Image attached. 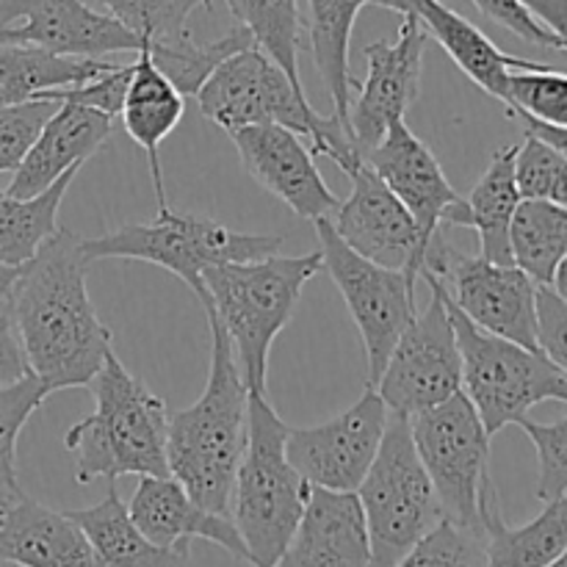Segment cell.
<instances>
[{
	"instance_id": "4fadbf2b",
	"label": "cell",
	"mask_w": 567,
	"mask_h": 567,
	"mask_svg": "<svg viewBox=\"0 0 567 567\" xmlns=\"http://www.w3.org/2000/svg\"><path fill=\"white\" fill-rule=\"evenodd\" d=\"M419 277L430 286V305L402 332L374 385L388 410L408 419L463 388V358L443 288L430 271Z\"/></svg>"
},
{
	"instance_id": "8fae6325",
	"label": "cell",
	"mask_w": 567,
	"mask_h": 567,
	"mask_svg": "<svg viewBox=\"0 0 567 567\" xmlns=\"http://www.w3.org/2000/svg\"><path fill=\"white\" fill-rule=\"evenodd\" d=\"M421 271L437 277L454 308L480 330L526 349L537 347V282L515 264H493L465 255L437 230L430 238ZM419 271V275H421Z\"/></svg>"
},
{
	"instance_id": "d4e9b609",
	"label": "cell",
	"mask_w": 567,
	"mask_h": 567,
	"mask_svg": "<svg viewBox=\"0 0 567 567\" xmlns=\"http://www.w3.org/2000/svg\"><path fill=\"white\" fill-rule=\"evenodd\" d=\"M419 20L424 22L426 31L437 39L443 50L452 55L454 64L471 78L480 89L493 94L504 103L507 94L509 72L515 70H543L540 61L515 59V55L498 50L480 28L454 9H449L441 0H421Z\"/></svg>"
},
{
	"instance_id": "f5cc1de1",
	"label": "cell",
	"mask_w": 567,
	"mask_h": 567,
	"mask_svg": "<svg viewBox=\"0 0 567 567\" xmlns=\"http://www.w3.org/2000/svg\"><path fill=\"white\" fill-rule=\"evenodd\" d=\"M557 565H563V567H567V548H565V551H563V557H559V559H557Z\"/></svg>"
},
{
	"instance_id": "484cf974",
	"label": "cell",
	"mask_w": 567,
	"mask_h": 567,
	"mask_svg": "<svg viewBox=\"0 0 567 567\" xmlns=\"http://www.w3.org/2000/svg\"><path fill=\"white\" fill-rule=\"evenodd\" d=\"M72 520L86 537L97 565H131V567H169L188 565L192 551L188 546L181 548H161L150 543L131 518V509L116 493L114 482L109 487V496L100 504L86 509H70Z\"/></svg>"
},
{
	"instance_id": "f546056e",
	"label": "cell",
	"mask_w": 567,
	"mask_h": 567,
	"mask_svg": "<svg viewBox=\"0 0 567 567\" xmlns=\"http://www.w3.org/2000/svg\"><path fill=\"white\" fill-rule=\"evenodd\" d=\"M515 153L518 144L496 150L491 166L468 197V227L480 233L482 258L493 264H513L509 227H513L515 208L524 199L515 183Z\"/></svg>"
},
{
	"instance_id": "cb8c5ba5",
	"label": "cell",
	"mask_w": 567,
	"mask_h": 567,
	"mask_svg": "<svg viewBox=\"0 0 567 567\" xmlns=\"http://www.w3.org/2000/svg\"><path fill=\"white\" fill-rule=\"evenodd\" d=\"M183 111H186V97L155 66L147 48L142 44V50L136 53V61H133L131 81H127L125 100H122L120 109V120L127 136L147 153L158 208H166L164 172H161V144L181 125Z\"/></svg>"
},
{
	"instance_id": "7bdbcfd3",
	"label": "cell",
	"mask_w": 567,
	"mask_h": 567,
	"mask_svg": "<svg viewBox=\"0 0 567 567\" xmlns=\"http://www.w3.org/2000/svg\"><path fill=\"white\" fill-rule=\"evenodd\" d=\"M131 70H133V61L131 64H122V66L114 64L111 70L100 72L97 78L81 83V86L59 89V92L44 94V97L75 100V103L92 105V109L105 111V114L114 116L116 120V116H120V109H122V100H125L127 81H131Z\"/></svg>"
},
{
	"instance_id": "60d3db41",
	"label": "cell",
	"mask_w": 567,
	"mask_h": 567,
	"mask_svg": "<svg viewBox=\"0 0 567 567\" xmlns=\"http://www.w3.org/2000/svg\"><path fill=\"white\" fill-rule=\"evenodd\" d=\"M518 426L537 449V463H540L537 498L551 502V498L563 496L567 491V415L554 424H537V421L524 419Z\"/></svg>"
},
{
	"instance_id": "f1b7e54d",
	"label": "cell",
	"mask_w": 567,
	"mask_h": 567,
	"mask_svg": "<svg viewBox=\"0 0 567 567\" xmlns=\"http://www.w3.org/2000/svg\"><path fill=\"white\" fill-rule=\"evenodd\" d=\"M369 3L371 0H308L310 53L332 97V114L343 122L349 116V92L358 86V78L349 70V42L360 9Z\"/></svg>"
},
{
	"instance_id": "8992f818",
	"label": "cell",
	"mask_w": 567,
	"mask_h": 567,
	"mask_svg": "<svg viewBox=\"0 0 567 567\" xmlns=\"http://www.w3.org/2000/svg\"><path fill=\"white\" fill-rule=\"evenodd\" d=\"M286 435L288 424L266 393H249L247 449L233 485L230 518L252 565H280L308 502L310 485L288 460Z\"/></svg>"
},
{
	"instance_id": "e0dca14e",
	"label": "cell",
	"mask_w": 567,
	"mask_h": 567,
	"mask_svg": "<svg viewBox=\"0 0 567 567\" xmlns=\"http://www.w3.org/2000/svg\"><path fill=\"white\" fill-rule=\"evenodd\" d=\"M365 164L413 214L424 244H430L443 225L468 227V199L454 192L432 150L404 120L388 127L382 142L365 153Z\"/></svg>"
},
{
	"instance_id": "9a60e30c",
	"label": "cell",
	"mask_w": 567,
	"mask_h": 567,
	"mask_svg": "<svg viewBox=\"0 0 567 567\" xmlns=\"http://www.w3.org/2000/svg\"><path fill=\"white\" fill-rule=\"evenodd\" d=\"M426 39H430V31L424 22L419 17H404L393 42L382 39L363 50L369 72L354 86L358 100L349 105L347 116V125L363 158L371 147L382 142L393 122L404 120L413 100L419 97Z\"/></svg>"
},
{
	"instance_id": "7c38bea8",
	"label": "cell",
	"mask_w": 567,
	"mask_h": 567,
	"mask_svg": "<svg viewBox=\"0 0 567 567\" xmlns=\"http://www.w3.org/2000/svg\"><path fill=\"white\" fill-rule=\"evenodd\" d=\"M321 244V266L341 291L365 347L369 380L377 385L393 347L415 319V280L402 269H388L354 252L336 233L330 216L313 221Z\"/></svg>"
},
{
	"instance_id": "ac0fdd59",
	"label": "cell",
	"mask_w": 567,
	"mask_h": 567,
	"mask_svg": "<svg viewBox=\"0 0 567 567\" xmlns=\"http://www.w3.org/2000/svg\"><path fill=\"white\" fill-rule=\"evenodd\" d=\"M0 25H14L22 44L78 59L138 53L144 44L138 33L86 0H0Z\"/></svg>"
},
{
	"instance_id": "74e56055",
	"label": "cell",
	"mask_w": 567,
	"mask_h": 567,
	"mask_svg": "<svg viewBox=\"0 0 567 567\" xmlns=\"http://www.w3.org/2000/svg\"><path fill=\"white\" fill-rule=\"evenodd\" d=\"M515 183L524 199H546L567 208V158L529 131L515 153Z\"/></svg>"
},
{
	"instance_id": "5b68a950",
	"label": "cell",
	"mask_w": 567,
	"mask_h": 567,
	"mask_svg": "<svg viewBox=\"0 0 567 567\" xmlns=\"http://www.w3.org/2000/svg\"><path fill=\"white\" fill-rule=\"evenodd\" d=\"M199 111L227 133L247 125H282L313 144V155H327L343 175L363 164L352 131L336 114L324 116L308 103L305 89L258 44L221 61L197 92Z\"/></svg>"
},
{
	"instance_id": "d6986e66",
	"label": "cell",
	"mask_w": 567,
	"mask_h": 567,
	"mask_svg": "<svg viewBox=\"0 0 567 567\" xmlns=\"http://www.w3.org/2000/svg\"><path fill=\"white\" fill-rule=\"evenodd\" d=\"M230 138L255 183L282 199L293 214L310 221L336 214L341 199L327 188L313 150L305 147L297 131L282 125H247L230 131Z\"/></svg>"
},
{
	"instance_id": "6da1fadb",
	"label": "cell",
	"mask_w": 567,
	"mask_h": 567,
	"mask_svg": "<svg viewBox=\"0 0 567 567\" xmlns=\"http://www.w3.org/2000/svg\"><path fill=\"white\" fill-rule=\"evenodd\" d=\"M86 269L81 236L59 227L20 266L6 293L31 374L48 393L89 385L114 349L89 299Z\"/></svg>"
},
{
	"instance_id": "7dc6e473",
	"label": "cell",
	"mask_w": 567,
	"mask_h": 567,
	"mask_svg": "<svg viewBox=\"0 0 567 567\" xmlns=\"http://www.w3.org/2000/svg\"><path fill=\"white\" fill-rule=\"evenodd\" d=\"M520 122L526 125V131L535 133V136H540L543 142H548L551 147H557L559 153L567 158V127H557V125H546V122H537L532 120V116H518Z\"/></svg>"
},
{
	"instance_id": "1f68e13d",
	"label": "cell",
	"mask_w": 567,
	"mask_h": 567,
	"mask_svg": "<svg viewBox=\"0 0 567 567\" xmlns=\"http://www.w3.org/2000/svg\"><path fill=\"white\" fill-rule=\"evenodd\" d=\"M513 264L537 286H551L567 255V208L546 199H520L509 227Z\"/></svg>"
},
{
	"instance_id": "2e32d148",
	"label": "cell",
	"mask_w": 567,
	"mask_h": 567,
	"mask_svg": "<svg viewBox=\"0 0 567 567\" xmlns=\"http://www.w3.org/2000/svg\"><path fill=\"white\" fill-rule=\"evenodd\" d=\"M349 181L352 194L336 208V221L330 219L336 233L363 258L408 271L415 280L426 244L413 214L365 161L349 172Z\"/></svg>"
},
{
	"instance_id": "db71d44e",
	"label": "cell",
	"mask_w": 567,
	"mask_h": 567,
	"mask_svg": "<svg viewBox=\"0 0 567 567\" xmlns=\"http://www.w3.org/2000/svg\"><path fill=\"white\" fill-rule=\"evenodd\" d=\"M565 53H567V44H565Z\"/></svg>"
},
{
	"instance_id": "681fc988",
	"label": "cell",
	"mask_w": 567,
	"mask_h": 567,
	"mask_svg": "<svg viewBox=\"0 0 567 567\" xmlns=\"http://www.w3.org/2000/svg\"><path fill=\"white\" fill-rule=\"evenodd\" d=\"M551 288H554V291H557L559 297H563L565 302H567V255H565V258H563V264H559L557 275H554V280H551Z\"/></svg>"
},
{
	"instance_id": "4dcf8cb0",
	"label": "cell",
	"mask_w": 567,
	"mask_h": 567,
	"mask_svg": "<svg viewBox=\"0 0 567 567\" xmlns=\"http://www.w3.org/2000/svg\"><path fill=\"white\" fill-rule=\"evenodd\" d=\"M78 169H70L33 197L0 192V266L20 269L59 230L61 203Z\"/></svg>"
},
{
	"instance_id": "3957f363",
	"label": "cell",
	"mask_w": 567,
	"mask_h": 567,
	"mask_svg": "<svg viewBox=\"0 0 567 567\" xmlns=\"http://www.w3.org/2000/svg\"><path fill=\"white\" fill-rule=\"evenodd\" d=\"M321 269V249H316L293 258L275 252L203 271V293L197 299L230 336L249 393H266L271 343L286 330L305 286Z\"/></svg>"
},
{
	"instance_id": "ab89813d",
	"label": "cell",
	"mask_w": 567,
	"mask_h": 567,
	"mask_svg": "<svg viewBox=\"0 0 567 567\" xmlns=\"http://www.w3.org/2000/svg\"><path fill=\"white\" fill-rule=\"evenodd\" d=\"M59 97H37L0 105V175L14 172L42 133L44 122L59 109Z\"/></svg>"
},
{
	"instance_id": "603a6c76",
	"label": "cell",
	"mask_w": 567,
	"mask_h": 567,
	"mask_svg": "<svg viewBox=\"0 0 567 567\" xmlns=\"http://www.w3.org/2000/svg\"><path fill=\"white\" fill-rule=\"evenodd\" d=\"M0 565L94 567L97 559L70 515L42 507L22 493L0 509Z\"/></svg>"
},
{
	"instance_id": "83f0119b",
	"label": "cell",
	"mask_w": 567,
	"mask_h": 567,
	"mask_svg": "<svg viewBox=\"0 0 567 567\" xmlns=\"http://www.w3.org/2000/svg\"><path fill=\"white\" fill-rule=\"evenodd\" d=\"M543 513L526 526H507L498 509V493L482 513L487 535V565H557L567 548V491L563 496L543 502Z\"/></svg>"
},
{
	"instance_id": "f6af8a7d",
	"label": "cell",
	"mask_w": 567,
	"mask_h": 567,
	"mask_svg": "<svg viewBox=\"0 0 567 567\" xmlns=\"http://www.w3.org/2000/svg\"><path fill=\"white\" fill-rule=\"evenodd\" d=\"M31 374L25 349H22L20 332H17L11 313H0V388L20 382L22 377Z\"/></svg>"
},
{
	"instance_id": "30bf717a",
	"label": "cell",
	"mask_w": 567,
	"mask_h": 567,
	"mask_svg": "<svg viewBox=\"0 0 567 567\" xmlns=\"http://www.w3.org/2000/svg\"><path fill=\"white\" fill-rule=\"evenodd\" d=\"M410 432L443 515L471 529H485L482 513L496 493L491 480V435L463 388L446 402L410 415Z\"/></svg>"
},
{
	"instance_id": "7a4b0ae2",
	"label": "cell",
	"mask_w": 567,
	"mask_h": 567,
	"mask_svg": "<svg viewBox=\"0 0 567 567\" xmlns=\"http://www.w3.org/2000/svg\"><path fill=\"white\" fill-rule=\"evenodd\" d=\"M210 369L205 391L192 408L169 413L166 463L194 502L230 515L233 485L247 449L249 391L238 371L230 336L208 313Z\"/></svg>"
},
{
	"instance_id": "8d00e7d4",
	"label": "cell",
	"mask_w": 567,
	"mask_h": 567,
	"mask_svg": "<svg viewBox=\"0 0 567 567\" xmlns=\"http://www.w3.org/2000/svg\"><path fill=\"white\" fill-rule=\"evenodd\" d=\"M504 105L513 116H532L546 125L567 127V75L551 66L509 72Z\"/></svg>"
},
{
	"instance_id": "f907efd6",
	"label": "cell",
	"mask_w": 567,
	"mask_h": 567,
	"mask_svg": "<svg viewBox=\"0 0 567 567\" xmlns=\"http://www.w3.org/2000/svg\"><path fill=\"white\" fill-rule=\"evenodd\" d=\"M17 271H20L17 266H0V299L9 293V288H11V282H14Z\"/></svg>"
},
{
	"instance_id": "ba28073f",
	"label": "cell",
	"mask_w": 567,
	"mask_h": 567,
	"mask_svg": "<svg viewBox=\"0 0 567 567\" xmlns=\"http://www.w3.org/2000/svg\"><path fill=\"white\" fill-rule=\"evenodd\" d=\"M446 305L463 358V393L480 413L487 435L493 437L504 426L520 424L529 410L543 402L567 404V374L540 349L491 336L460 313L449 297Z\"/></svg>"
},
{
	"instance_id": "816d5d0a",
	"label": "cell",
	"mask_w": 567,
	"mask_h": 567,
	"mask_svg": "<svg viewBox=\"0 0 567 567\" xmlns=\"http://www.w3.org/2000/svg\"><path fill=\"white\" fill-rule=\"evenodd\" d=\"M14 42H20V37H17V28L0 25V44H14Z\"/></svg>"
},
{
	"instance_id": "44dd1931",
	"label": "cell",
	"mask_w": 567,
	"mask_h": 567,
	"mask_svg": "<svg viewBox=\"0 0 567 567\" xmlns=\"http://www.w3.org/2000/svg\"><path fill=\"white\" fill-rule=\"evenodd\" d=\"M280 565H371L369 524L358 491L310 485L302 518Z\"/></svg>"
},
{
	"instance_id": "d6a6232c",
	"label": "cell",
	"mask_w": 567,
	"mask_h": 567,
	"mask_svg": "<svg viewBox=\"0 0 567 567\" xmlns=\"http://www.w3.org/2000/svg\"><path fill=\"white\" fill-rule=\"evenodd\" d=\"M249 44H255L252 33L236 22L233 31H227L225 37L208 44H199L192 37H186L177 39V42H144V48H147L155 66L175 83L183 97H197V92L208 81L210 72L221 61L230 59L233 53L249 48Z\"/></svg>"
},
{
	"instance_id": "b9f144b4",
	"label": "cell",
	"mask_w": 567,
	"mask_h": 567,
	"mask_svg": "<svg viewBox=\"0 0 567 567\" xmlns=\"http://www.w3.org/2000/svg\"><path fill=\"white\" fill-rule=\"evenodd\" d=\"M537 347L567 374V302L551 286H537Z\"/></svg>"
},
{
	"instance_id": "d590c367",
	"label": "cell",
	"mask_w": 567,
	"mask_h": 567,
	"mask_svg": "<svg viewBox=\"0 0 567 567\" xmlns=\"http://www.w3.org/2000/svg\"><path fill=\"white\" fill-rule=\"evenodd\" d=\"M103 14L114 17L144 42H177L188 37V17L210 9L214 0H86Z\"/></svg>"
},
{
	"instance_id": "ee69618b",
	"label": "cell",
	"mask_w": 567,
	"mask_h": 567,
	"mask_svg": "<svg viewBox=\"0 0 567 567\" xmlns=\"http://www.w3.org/2000/svg\"><path fill=\"white\" fill-rule=\"evenodd\" d=\"M474 6L487 20L498 22V25L513 31L518 39H524V42L537 44V48L563 50V42L526 11V6L520 0H474Z\"/></svg>"
},
{
	"instance_id": "277c9868",
	"label": "cell",
	"mask_w": 567,
	"mask_h": 567,
	"mask_svg": "<svg viewBox=\"0 0 567 567\" xmlns=\"http://www.w3.org/2000/svg\"><path fill=\"white\" fill-rule=\"evenodd\" d=\"M94 413L70 426L66 452L75 457V482L89 485L97 476H169L166 435L169 413L142 380L131 374L111 349L103 369L89 382Z\"/></svg>"
},
{
	"instance_id": "4316f807",
	"label": "cell",
	"mask_w": 567,
	"mask_h": 567,
	"mask_svg": "<svg viewBox=\"0 0 567 567\" xmlns=\"http://www.w3.org/2000/svg\"><path fill=\"white\" fill-rule=\"evenodd\" d=\"M105 59L59 55L37 44H0V105L25 103L59 89L81 86L111 70Z\"/></svg>"
},
{
	"instance_id": "7402d4cb",
	"label": "cell",
	"mask_w": 567,
	"mask_h": 567,
	"mask_svg": "<svg viewBox=\"0 0 567 567\" xmlns=\"http://www.w3.org/2000/svg\"><path fill=\"white\" fill-rule=\"evenodd\" d=\"M114 133V116L92 105L61 100L59 109L44 122L33 147L14 169L6 192L14 197H33L53 186L70 169H81Z\"/></svg>"
},
{
	"instance_id": "9c48e42d",
	"label": "cell",
	"mask_w": 567,
	"mask_h": 567,
	"mask_svg": "<svg viewBox=\"0 0 567 567\" xmlns=\"http://www.w3.org/2000/svg\"><path fill=\"white\" fill-rule=\"evenodd\" d=\"M358 498L369 524L371 565H402L415 543L443 518L441 498L415 452L408 415L391 413Z\"/></svg>"
},
{
	"instance_id": "f35d334b",
	"label": "cell",
	"mask_w": 567,
	"mask_h": 567,
	"mask_svg": "<svg viewBox=\"0 0 567 567\" xmlns=\"http://www.w3.org/2000/svg\"><path fill=\"white\" fill-rule=\"evenodd\" d=\"M404 567L415 565H487L485 529H471L443 515L404 557Z\"/></svg>"
},
{
	"instance_id": "836d02e7",
	"label": "cell",
	"mask_w": 567,
	"mask_h": 567,
	"mask_svg": "<svg viewBox=\"0 0 567 567\" xmlns=\"http://www.w3.org/2000/svg\"><path fill=\"white\" fill-rule=\"evenodd\" d=\"M225 3L238 25L252 33L255 44L266 50L297 86H302L299 78L302 17L297 0H225Z\"/></svg>"
},
{
	"instance_id": "e575fe53",
	"label": "cell",
	"mask_w": 567,
	"mask_h": 567,
	"mask_svg": "<svg viewBox=\"0 0 567 567\" xmlns=\"http://www.w3.org/2000/svg\"><path fill=\"white\" fill-rule=\"evenodd\" d=\"M48 396V388L37 374L0 388V509L22 496L17 482V437Z\"/></svg>"
},
{
	"instance_id": "bcb514c9",
	"label": "cell",
	"mask_w": 567,
	"mask_h": 567,
	"mask_svg": "<svg viewBox=\"0 0 567 567\" xmlns=\"http://www.w3.org/2000/svg\"><path fill=\"white\" fill-rule=\"evenodd\" d=\"M532 17L540 22L543 28L554 33L563 42V50L567 44V0H520Z\"/></svg>"
},
{
	"instance_id": "ffe728a7",
	"label": "cell",
	"mask_w": 567,
	"mask_h": 567,
	"mask_svg": "<svg viewBox=\"0 0 567 567\" xmlns=\"http://www.w3.org/2000/svg\"><path fill=\"white\" fill-rule=\"evenodd\" d=\"M127 509L142 535L155 546L181 548L194 537H203L225 548L238 563L252 565L230 515H219L194 502L192 493L175 476H138V487Z\"/></svg>"
},
{
	"instance_id": "5bb4252c",
	"label": "cell",
	"mask_w": 567,
	"mask_h": 567,
	"mask_svg": "<svg viewBox=\"0 0 567 567\" xmlns=\"http://www.w3.org/2000/svg\"><path fill=\"white\" fill-rule=\"evenodd\" d=\"M391 410L374 385L336 419L316 426H288L286 454L308 485L358 491L369 474Z\"/></svg>"
},
{
	"instance_id": "c3c4849f",
	"label": "cell",
	"mask_w": 567,
	"mask_h": 567,
	"mask_svg": "<svg viewBox=\"0 0 567 567\" xmlns=\"http://www.w3.org/2000/svg\"><path fill=\"white\" fill-rule=\"evenodd\" d=\"M374 6H382V9H391L402 17H419L421 0H371Z\"/></svg>"
},
{
	"instance_id": "52a82bcc",
	"label": "cell",
	"mask_w": 567,
	"mask_h": 567,
	"mask_svg": "<svg viewBox=\"0 0 567 567\" xmlns=\"http://www.w3.org/2000/svg\"><path fill=\"white\" fill-rule=\"evenodd\" d=\"M89 264L105 258L144 260L181 277L194 293H203V271L210 266L238 264L275 255L282 249L280 236L236 233L203 216L158 208V216L144 225H122L97 238H81Z\"/></svg>"
}]
</instances>
